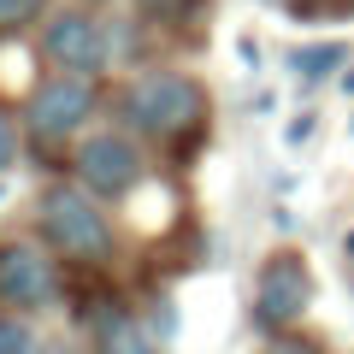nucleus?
I'll list each match as a JSON object with an SVG mask.
<instances>
[{"mask_svg":"<svg viewBox=\"0 0 354 354\" xmlns=\"http://www.w3.org/2000/svg\"><path fill=\"white\" fill-rule=\"evenodd\" d=\"M0 301L6 307L53 301V260L36 242H0Z\"/></svg>","mask_w":354,"mask_h":354,"instance_id":"nucleus-7","label":"nucleus"},{"mask_svg":"<svg viewBox=\"0 0 354 354\" xmlns=\"http://www.w3.org/2000/svg\"><path fill=\"white\" fill-rule=\"evenodd\" d=\"M348 254H354V236H348Z\"/></svg>","mask_w":354,"mask_h":354,"instance_id":"nucleus-18","label":"nucleus"},{"mask_svg":"<svg viewBox=\"0 0 354 354\" xmlns=\"http://www.w3.org/2000/svg\"><path fill=\"white\" fill-rule=\"evenodd\" d=\"M83 6H113V0H83Z\"/></svg>","mask_w":354,"mask_h":354,"instance_id":"nucleus-17","label":"nucleus"},{"mask_svg":"<svg viewBox=\"0 0 354 354\" xmlns=\"http://www.w3.org/2000/svg\"><path fill=\"white\" fill-rule=\"evenodd\" d=\"M48 0H0V30H24L30 18H41Z\"/></svg>","mask_w":354,"mask_h":354,"instance_id":"nucleus-11","label":"nucleus"},{"mask_svg":"<svg viewBox=\"0 0 354 354\" xmlns=\"http://www.w3.org/2000/svg\"><path fill=\"white\" fill-rule=\"evenodd\" d=\"M124 118L142 136H183L201 130L207 118V88L183 71H148L124 88Z\"/></svg>","mask_w":354,"mask_h":354,"instance_id":"nucleus-1","label":"nucleus"},{"mask_svg":"<svg viewBox=\"0 0 354 354\" xmlns=\"http://www.w3.org/2000/svg\"><path fill=\"white\" fill-rule=\"evenodd\" d=\"M77 183H83L95 201H118L142 183V148L124 130H101L77 148Z\"/></svg>","mask_w":354,"mask_h":354,"instance_id":"nucleus-4","label":"nucleus"},{"mask_svg":"<svg viewBox=\"0 0 354 354\" xmlns=\"http://www.w3.org/2000/svg\"><path fill=\"white\" fill-rule=\"evenodd\" d=\"M342 59H348V48H342V41H325V48H307V53H295V71H301V77H330Z\"/></svg>","mask_w":354,"mask_h":354,"instance_id":"nucleus-9","label":"nucleus"},{"mask_svg":"<svg viewBox=\"0 0 354 354\" xmlns=\"http://www.w3.org/2000/svg\"><path fill=\"white\" fill-rule=\"evenodd\" d=\"M272 354H319V348H313V342H278Z\"/></svg>","mask_w":354,"mask_h":354,"instance_id":"nucleus-15","label":"nucleus"},{"mask_svg":"<svg viewBox=\"0 0 354 354\" xmlns=\"http://www.w3.org/2000/svg\"><path fill=\"white\" fill-rule=\"evenodd\" d=\"M307 307H313V266L295 248H278L260 266V283H254V325L260 330H290Z\"/></svg>","mask_w":354,"mask_h":354,"instance_id":"nucleus-3","label":"nucleus"},{"mask_svg":"<svg viewBox=\"0 0 354 354\" xmlns=\"http://www.w3.org/2000/svg\"><path fill=\"white\" fill-rule=\"evenodd\" d=\"M41 53H48V65H59V71H71V77H95L106 59H113V41H106L101 18L53 12L48 30H41Z\"/></svg>","mask_w":354,"mask_h":354,"instance_id":"nucleus-6","label":"nucleus"},{"mask_svg":"<svg viewBox=\"0 0 354 354\" xmlns=\"http://www.w3.org/2000/svg\"><path fill=\"white\" fill-rule=\"evenodd\" d=\"M95 337H101V354H160L153 330L142 319H130V313H101Z\"/></svg>","mask_w":354,"mask_h":354,"instance_id":"nucleus-8","label":"nucleus"},{"mask_svg":"<svg viewBox=\"0 0 354 354\" xmlns=\"http://www.w3.org/2000/svg\"><path fill=\"white\" fill-rule=\"evenodd\" d=\"M313 124H319V118H313V113H301V118L290 124V136H283V142H290V148H301V142L313 136Z\"/></svg>","mask_w":354,"mask_h":354,"instance_id":"nucleus-14","label":"nucleus"},{"mask_svg":"<svg viewBox=\"0 0 354 354\" xmlns=\"http://www.w3.org/2000/svg\"><path fill=\"white\" fill-rule=\"evenodd\" d=\"M36 348V330L24 319H0V354H30Z\"/></svg>","mask_w":354,"mask_h":354,"instance_id":"nucleus-10","label":"nucleus"},{"mask_svg":"<svg viewBox=\"0 0 354 354\" xmlns=\"http://www.w3.org/2000/svg\"><path fill=\"white\" fill-rule=\"evenodd\" d=\"M18 160V118L0 106V165H12Z\"/></svg>","mask_w":354,"mask_h":354,"instance_id":"nucleus-13","label":"nucleus"},{"mask_svg":"<svg viewBox=\"0 0 354 354\" xmlns=\"http://www.w3.org/2000/svg\"><path fill=\"white\" fill-rule=\"evenodd\" d=\"M95 101H101V95H95L88 77L59 71V77H48V83H36L24 124H30V136H41V142H65V136H77V130L88 124Z\"/></svg>","mask_w":354,"mask_h":354,"instance_id":"nucleus-5","label":"nucleus"},{"mask_svg":"<svg viewBox=\"0 0 354 354\" xmlns=\"http://www.w3.org/2000/svg\"><path fill=\"white\" fill-rule=\"evenodd\" d=\"M195 6H201V0H142V12H148V18H165V24H171V18H189Z\"/></svg>","mask_w":354,"mask_h":354,"instance_id":"nucleus-12","label":"nucleus"},{"mask_svg":"<svg viewBox=\"0 0 354 354\" xmlns=\"http://www.w3.org/2000/svg\"><path fill=\"white\" fill-rule=\"evenodd\" d=\"M30 354H65V348H59V342H36V348H30Z\"/></svg>","mask_w":354,"mask_h":354,"instance_id":"nucleus-16","label":"nucleus"},{"mask_svg":"<svg viewBox=\"0 0 354 354\" xmlns=\"http://www.w3.org/2000/svg\"><path fill=\"white\" fill-rule=\"evenodd\" d=\"M41 236L65 254V260H106L113 254V225H106L101 201L83 183H53L41 195Z\"/></svg>","mask_w":354,"mask_h":354,"instance_id":"nucleus-2","label":"nucleus"}]
</instances>
